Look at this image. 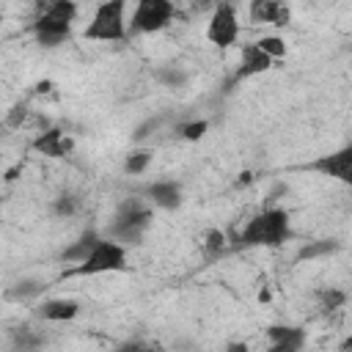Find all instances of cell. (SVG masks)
I'll return each mask as SVG.
<instances>
[{"label": "cell", "mask_w": 352, "mask_h": 352, "mask_svg": "<svg viewBox=\"0 0 352 352\" xmlns=\"http://www.w3.org/2000/svg\"><path fill=\"white\" fill-rule=\"evenodd\" d=\"M206 129H209V121H190V124H184L179 132H182V138L184 140H201L204 135H206Z\"/></svg>", "instance_id": "22"}, {"label": "cell", "mask_w": 352, "mask_h": 352, "mask_svg": "<svg viewBox=\"0 0 352 352\" xmlns=\"http://www.w3.org/2000/svg\"><path fill=\"white\" fill-rule=\"evenodd\" d=\"M267 336H270V344L275 352H297L305 344V333L300 327H289V324H272L267 330Z\"/></svg>", "instance_id": "12"}, {"label": "cell", "mask_w": 352, "mask_h": 352, "mask_svg": "<svg viewBox=\"0 0 352 352\" xmlns=\"http://www.w3.org/2000/svg\"><path fill=\"white\" fill-rule=\"evenodd\" d=\"M341 349H352V338H346V341H341Z\"/></svg>", "instance_id": "24"}, {"label": "cell", "mask_w": 352, "mask_h": 352, "mask_svg": "<svg viewBox=\"0 0 352 352\" xmlns=\"http://www.w3.org/2000/svg\"><path fill=\"white\" fill-rule=\"evenodd\" d=\"M148 162H151V154L148 151H132V154H126V160H124V170L126 173H143L146 168H148Z\"/></svg>", "instance_id": "16"}, {"label": "cell", "mask_w": 352, "mask_h": 352, "mask_svg": "<svg viewBox=\"0 0 352 352\" xmlns=\"http://www.w3.org/2000/svg\"><path fill=\"white\" fill-rule=\"evenodd\" d=\"M176 8L170 0H135V11L129 19L132 33H157L170 25Z\"/></svg>", "instance_id": "6"}, {"label": "cell", "mask_w": 352, "mask_h": 352, "mask_svg": "<svg viewBox=\"0 0 352 352\" xmlns=\"http://www.w3.org/2000/svg\"><path fill=\"white\" fill-rule=\"evenodd\" d=\"M236 36H239L236 8H234V3H220V6L209 14L206 38H209L214 47H231V44H236Z\"/></svg>", "instance_id": "7"}, {"label": "cell", "mask_w": 352, "mask_h": 352, "mask_svg": "<svg viewBox=\"0 0 352 352\" xmlns=\"http://www.w3.org/2000/svg\"><path fill=\"white\" fill-rule=\"evenodd\" d=\"M146 195L154 201V206H162V209H176L182 204V187L176 182H154L146 187Z\"/></svg>", "instance_id": "13"}, {"label": "cell", "mask_w": 352, "mask_h": 352, "mask_svg": "<svg viewBox=\"0 0 352 352\" xmlns=\"http://www.w3.org/2000/svg\"><path fill=\"white\" fill-rule=\"evenodd\" d=\"M248 16L253 25H289L292 19V11L283 0H250V8H248Z\"/></svg>", "instance_id": "9"}, {"label": "cell", "mask_w": 352, "mask_h": 352, "mask_svg": "<svg viewBox=\"0 0 352 352\" xmlns=\"http://www.w3.org/2000/svg\"><path fill=\"white\" fill-rule=\"evenodd\" d=\"M80 314V305L77 300H47L41 302L38 308V316L47 319V322H69Z\"/></svg>", "instance_id": "14"}, {"label": "cell", "mask_w": 352, "mask_h": 352, "mask_svg": "<svg viewBox=\"0 0 352 352\" xmlns=\"http://www.w3.org/2000/svg\"><path fill=\"white\" fill-rule=\"evenodd\" d=\"M126 0H102L85 25V38L91 41H121L129 33V22L124 16Z\"/></svg>", "instance_id": "3"}, {"label": "cell", "mask_w": 352, "mask_h": 352, "mask_svg": "<svg viewBox=\"0 0 352 352\" xmlns=\"http://www.w3.org/2000/svg\"><path fill=\"white\" fill-rule=\"evenodd\" d=\"M223 248H226V234H223L220 228H212V231L206 234V239H204V253H206L209 258H214V256L223 253Z\"/></svg>", "instance_id": "17"}, {"label": "cell", "mask_w": 352, "mask_h": 352, "mask_svg": "<svg viewBox=\"0 0 352 352\" xmlns=\"http://www.w3.org/2000/svg\"><path fill=\"white\" fill-rule=\"evenodd\" d=\"M77 209H80V201L74 195H58L55 198V214L72 217V214H77Z\"/></svg>", "instance_id": "21"}, {"label": "cell", "mask_w": 352, "mask_h": 352, "mask_svg": "<svg viewBox=\"0 0 352 352\" xmlns=\"http://www.w3.org/2000/svg\"><path fill=\"white\" fill-rule=\"evenodd\" d=\"M344 300H346V294L338 292V289H322V292H319V305H322L324 311H336V308H341Z\"/></svg>", "instance_id": "20"}, {"label": "cell", "mask_w": 352, "mask_h": 352, "mask_svg": "<svg viewBox=\"0 0 352 352\" xmlns=\"http://www.w3.org/2000/svg\"><path fill=\"white\" fill-rule=\"evenodd\" d=\"M256 44H258L267 55H272V58H283V55H286V41H283L280 36H261Z\"/></svg>", "instance_id": "18"}, {"label": "cell", "mask_w": 352, "mask_h": 352, "mask_svg": "<svg viewBox=\"0 0 352 352\" xmlns=\"http://www.w3.org/2000/svg\"><path fill=\"white\" fill-rule=\"evenodd\" d=\"M72 138H66L63 135V129H58V126H50V129H44L36 140H33V148L38 151V154H44V157H66L69 151H72Z\"/></svg>", "instance_id": "11"}, {"label": "cell", "mask_w": 352, "mask_h": 352, "mask_svg": "<svg viewBox=\"0 0 352 352\" xmlns=\"http://www.w3.org/2000/svg\"><path fill=\"white\" fill-rule=\"evenodd\" d=\"M99 239H102V236H99L96 231H82L80 239H77L72 248L63 250V261H74V264H80V261L94 250V245H96Z\"/></svg>", "instance_id": "15"}, {"label": "cell", "mask_w": 352, "mask_h": 352, "mask_svg": "<svg viewBox=\"0 0 352 352\" xmlns=\"http://www.w3.org/2000/svg\"><path fill=\"white\" fill-rule=\"evenodd\" d=\"M126 270V245L107 236L94 245V250L74 267L69 275H104V272H124Z\"/></svg>", "instance_id": "4"}, {"label": "cell", "mask_w": 352, "mask_h": 352, "mask_svg": "<svg viewBox=\"0 0 352 352\" xmlns=\"http://www.w3.org/2000/svg\"><path fill=\"white\" fill-rule=\"evenodd\" d=\"M77 16L74 0H36V41L41 47H60L72 36V22Z\"/></svg>", "instance_id": "1"}, {"label": "cell", "mask_w": 352, "mask_h": 352, "mask_svg": "<svg viewBox=\"0 0 352 352\" xmlns=\"http://www.w3.org/2000/svg\"><path fill=\"white\" fill-rule=\"evenodd\" d=\"M217 3H236V0H217Z\"/></svg>", "instance_id": "25"}, {"label": "cell", "mask_w": 352, "mask_h": 352, "mask_svg": "<svg viewBox=\"0 0 352 352\" xmlns=\"http://www.w3.org/2000/svg\"><path fill=\"white\" fill-rule=\"evenodd\" d=\"M289 239V214L283 209H264L248 220L239 234L245 248H278Z\"/></svg>", "instance_id": "2"}, {"label": "cell", "mask_w": 352, "mask_h": 352, "mask_svg": "<svg viewBox=\"0 0 352 352\" xmlns=\"http://www.w3.org/2000/svg\"><path fill=\"white\" fill-rule=\"evenodd\" d=\"M311 170L352 187V143H346V146H341L330 154H322L319 160L311 162Z\"/></svg>", "instance_id": "8"}, {"label": "cell", "mask_w": 352, "mask_h": 352, "mask_svg": "<svg viewBox=\"0 0 352 352\" xmlns=\"http://www.w3.org/2000/svg\"><path fill=\"white\" fill-rule=\"evenodd\" d=\"M272 55H267L256 41L253 44H245L242 47V58H239V69H236V80H245V77H256V74H264L272 69Z\"/></svg>", "instance_id": "10"}, {"label": "cell", "mask_w": 352, "mask_h": 352, "mask_svg": "<svg viewBox=\"0 0 352 352\" xmlns=\"http://www.w3.org/2000/svg\"><path fill=\"white\" fill-rule=\"evenodd\" d=\"M160 80H165V82H170V85H182L187 77H184L182 72H160Z\"/></svg>", "instance_id": "23"}, {"label": "cell", "mask_w": 352, "mask_h": 352, "mask_svg": "<svg viewBox=\"0 0 352 352\" xmlns=\"http://www.w3.org/2000/svg\"><path fill=\"white\" fill-rule=\"evenodd\" d=\"M151 226V212L143 206L138 198H126L118 206V214L110 226V236L118 239L121 245H140L146 228Z\"/></svg>", "instance_id": "5"}, {"label": "cell", "mask_w": 352, "mask_h": 352, "mask_svg": "<svg viewBox=\"0 0 352 352\" xmlns=\"http://www.w3.org/2000/svg\"><path fill=\"white\" fill-rule=\"evenodd\" d=\"M336 250V242L333 239H319V242H311L300 250V258H316V256H324V253H333Z\"/></svg>", "instance_id": "19"}]
</instances>
